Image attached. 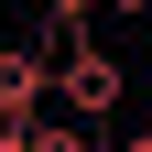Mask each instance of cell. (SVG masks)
I'll use <instances>...</instances> for the list:
<instances>
[{
  "instance_id": "obj_1",
  "label": "cell",
  "mask_w": 152,
  "mask_h": 152,
  "mask_svg": "<svg viewBox=\"0 0 152 152\" xmlns=\"http://www.w3.org/2000/svg\"><path fill=\"white\" fill-rule=\"evenodd\" d=\"M120 87H130V76H120V54H98L87 33H76V44H65V65H54V109L98 130L109 109H120Z\"/></svg>"
},
{
  "instance_id": "obj_3",
  "label": "cell",
  "mask_w": 152,
  "mask_h": 152,
  "mask_svg": "<svg viewBox=\"0 0 152 152\" xmlns=\"http://www.w3.org/2000/svg\"><path fill=\"white\" fill-rule=\"evenodd\" d=\"M87 11H109V0H44V44H76Z\"/></svg>"
},
{
  "instance_id": "obj_6",
  "label": "cell",
  "mask_w": 152,
  "mask_h": 152,
  "mask_svg": "<svg viewBox=\"0 0 152 152\" xmlns=\"http://www.w3.org/2000/svg\"><path fill=\"white\" fill-rule=\"evenodd\" d=\"M109 11H152V0H109Z\"/></svg>"
},
{
  "instance_id": "obj_5",
  "label": "cell",
  "mask_w": 152,
  "mask_h": 152,
  "mask_svg": "<svg viewBox=\"0 0 152 152\" xmlns=\"http://www.w3.org/2000/svg\"><path fill=\"white\" fill-rule=\"evenodd\" d=\"M0 152H33V130H0Z\"/></svg>"
},
{
  "instance_id": "obj_2",
  "label": "cell",
  "mask_w": 152,
  "mask_h": 152,
  "mask_svg": "<svg viewBox=\"0 0 152 152\" xmlns=\"http://www.w3.org/2000/svg\"><path fill=\"white\" fill-rule=\"evenodd\" d=\"M44 98H54V44H0V120L33 130Z\"/></svg>"
},
{
  "instance_id": "obj_8",
  "label": "cell",
  "mask_w": 152,
  "mask_h": 152,
  "mask_svg": "<svg viewBox=\"0 0 152 152\" xmlns=\"http://www.w3.org/2000/svg\"><path fill=\"white\" fill-rule=\"evenodd\" d=\"M0 44H11V22H0Z\"/></svg>"
},
{
  "instance_id": "obj_4",
  "label": "cell",
  "mask_w": 152,
  "mask_h": 152,
  "mask_svg": "<svg viewBox=\"0 0 152 152\" xmlns=\"http://www.w3.org/2000/svg\"><path fill=\"white\" fill-rule=\"evenodd\" d=\"M33 152H98L87 120H33Z\"/></svg>"
},
{
  "instance_id": "obj_7",
  "label": "cell",
  "mask_w": 152,
  "mask_h": 152,
  "mask_svg": "<svg viewBox=\"0 0 152 152\" xmlns=\"http://www.w3.org/2000/svg\"><path fill=\"white\" fill-rule=\"evenodd\" d=\"M120 152H152V130H141V141H120Z\"/></svg>"
}]
</instances>
